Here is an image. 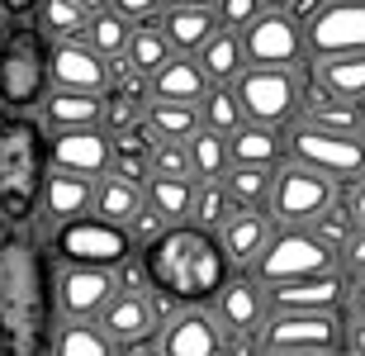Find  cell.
<instances>
[{"label": "cell", "mask_w": 365, "mask_h": 356, "mask_svg": "<svg viewBox=\"0 0 365 356\" xmlns=\"http://www.w3.org/2000/svg\"><path fill=\"white\" fill-rule=\"evenodd\" d=\"M48 86L53 91H81V96H105L109 62L95 57L86 43H57V48H48Z\"/></svg>", "instance_id": "d6986e66"}, {"label": "cell", "mask_w": 365, "mask_h": 356, "mask_svg": "<svg viewBox=\"0 0 365 356\" xmlns=\"http://www.w3.org/2000/svg\"><path fill=\"white\" fill-rule=\"evenodd\" d=\"M361 114L365 105H346V100H332L323 91H304V110H299V123L309 128H323V133H346V138H361Z\"/></svg>", "instance_id": "4316f807"}, {"label": "cell", "mask_w": 365, "mask_h": 356, "mask_svg": "<svg viewBox=\"0 0 365 356\" xmlns=\"http://www.w3.org/2000/svg\"><path fill=\"white\" fill-rule=\"evenodd\" d=\"M100 110L105 96H81V91H48L38 105V123L53 133H76V128H100Z\"/></svg>", "instance_id": "603a6c76"}, {"label": "cell", "mask_w": 365, "mask_h": 356, "mask_svg": "<svg viewBox=\"0 0 365 356\" xmlns=\"http://www.w3.org/2000/svg\"><path fill=\"white\" fill-rule=\"evenodd\" d=\"M152 176L190 180V152H185V143H157V148H152Z\"/></svg>", "instance_id": "b9f144b4"}, {"label": "cell", "mask_w": 365, "mask_h": 356, "mask_svg": "<svg viewBox=\"0 0 365 356\" xmlns=\"http://www.w3.org/2000/svg\"><path fill=\"white\" fill-rule=\"evenodd\" d=\"M48 252H53V261H67V266H100V271H114L119 261L133 257L128 233L114 228V223H105V219H95V214L67 223V228H57V233L48 238Z\"/></svg>", "instance_id": "9c48e42d"}, {"label": "cell", "mask_w": 365, "mask_h": 356, "mask_svg": "<svg viewBox=\"0 0 365 356\" xmlns=\"http://www.w3.org/2000/svg\"><path fill=\"white\" fill-rule=\"evenodd\" d=\"M123 233H128V247H133V252H148L152 243H162V238H166V223L157 219L148 205H143L133 219H128V228H123Z\"/></svg>", "instance_id": "7bdbcfd3"}, {"label": "cell", "mask_w": 365, "mask_h": 356, "mask_svg": "<svg viewBox=\"0 0 365 356\" xmlns=\"http://www.w3.org/2000/svg\"><path fill=\"white\" fill-rule=\"evenodd\" d=\"M242 105H237V96H232V86H209L200 100V128H209V133L218 138H232L237 128H242Z\"/></svg>", "instance_id": "8d00e7d4"}, {"label": "cell", "mask_w": 365, "mask_h": 356, "mask_svg": "<svg viewBox=\"0 0 365 356\" xmlns=\"http://www.w3.org/2000/svg\"><path fill=\"white\" fill-rule=\"evenodd\" d=\"M304 233H309V238H313V243H318V247H327L332 257H341V247L351 243L356 223L346 219V214H341L337 205H327L323 214H318V219H309V223H304Z\"/></svg>", "instance_id": "ab89813d"}, {"label": "cell", "mask_w": 365, "mask_h": 356, "mask_svg": "<svg viewBox=\"0 0 365 356\" xmlns=\"http://www.w3.org/2000/svg\"><path fill=\"white\" fill-rule=\"evenodd\" d=\"M304 91H309V67L304 71H266V67H247L232 86V96L242 105L247 123H266V128H289L299 123L304 110Z\"/></svg>", "instance_id": "5b68a950"}, {"label": "cell", "mask_w": 365, "mask_h": 356, "mask_svg": "<svg viewBox=\"0 0 365 356\" xmlns=\"http://www.w3.org/2000/svg\"><path fill=\"white\" fill-rule=\"evenodd\" d=\"M284 162L309 166L332 185H351V180H365V143L346 133H323L309 123H289L284 128Z\"/></svg>", "instance_id": "8992f818"}, {"label": "cell", "mask_w": 365, "mask_h": 356, "mask_svg": "<svg viewBox=\"0 0 365 356\" xmlns=\"http://www.w3.org/2000/svg\"><path fill=\"white\" fill-rule=\"evenodd\" d=\"M337 271H341V280H346V285H356V280L365 275V228H356V233H351V243L341 247Z\"/></svg>", "instance_id": "f6af8a7d"}, {"label": "cell", "mask_w": 365, "mask_h": 356, "mask_svg": "<svg viewBox=\"0 0 365 356\" xmlns=\"http://www.w3.org/2000/svg\"><path fill=\"white\" fill-rule=\"evenodd\" d=\"M148 266V285L166 300H176L180 309H209L214 295L228 285V257L218 252L214 233L200 228H166L162 243H152L148 252H138Z\"/></svg>", "instance_id": "7a4b0ae2"}, {"label": "cell", "mask_w": 365, "mask_h": 356, "mask_svg": "<svg viewBox=\"0 0 365 356\" xmlns=\"http://www.w3.org/2000/svg\"><path fill=\"white\" fill-rule=\"evenodd\" d=\"M209 314L218 318V328L228 337H257L266 328V318H271V290L261 285L252 271H232L228 285L214 295Z\"/></svg>", "instance_id": "5bb4252c"}, {"label": "cell", "mask_w": 365, "mask_h": 356, "mask_svg": "<svg viewBox=\"0 0 365 356\" xmlns=\"http://www.w3.org/2000/svg\"><path fill=\"white\" fill-rule=\"evenodd\" d=\"M91 205H95V180L67 176V171H53V166H48V180H43V195H38V214H34V223H43L38 228L43 243H48L57 228L86 219Z\"/></svg>", "instance_id": "9a60e30c"}, {"label": "cell", "mask_w": 365, "mask_h": 356, "mask_svg": "<svg viewBox=\"0 0 365 356\" xmlns=\"http://www.w3.org/2000/svg\"><path fill=\"white\" fill-rule=\"evenodd\" d=\"M109 10L119 14V19H128L133 29H157V19H162V0H109Z\"/></svg>", "instance_id": "ee69618b"}, {"label": "cell", "mask_w": 365, "mask_h": 356, "mask_svg": "<svg viewBox=\"0 0 365 356\" xmlns=\"http://www.w3.org/2000/svg\"><path fill=\"white\" fill-rule=\"evenodd\" d=\"M346 318H365V275L346 285Z\"/></svg>", "instance_id": "f907efd6"}, {"label": "cell", "mask_w": 365, "mask_h": 356, "mask_svg": "<svg viewBox=\"0 0 365 356\" xmlns=\"http://www.w3.org/2000/svg\"><path fill=\"white\" fill-rule=\"evenodd\" d=\"M166 10H214V0H162Z\"/></svg>", "instance_id": "816d5d0a"}, {"label": "cell", "mask_w": 365, "mask_h": 356, "mask_svg": "<svg viewBox=\"0 0 365 356\" xmlns=\"http://www.w3.org/2000/svg\"><path fill=\"white\" fill-rule=\"evenodd\" d=\"M323 5H327V0H294V5H289V10H284V14H289V19H294L299 29H309L313 19L323 14Z\"/></svg>", "instance_id": "7dc6e473"}, {"label": "cell", "mask_w": 365, "mask_h": 356, "mask_svg": "<svg viewBox=\"0 0 365 356\" xmlns=\"http://www.w3.org/2000/svg\"><path fill=\"white\" fill-rule=\"evenodd\" d=\"M327 271H337V257L327 247H318L304 228H275V238L252 266V275L266 290L299 285V280H313V275H327Z\"/></svg>", "instance_id": "ba28073f"}, {"label": "cell", "mask_w": 365, "mask_h": 356, "mask_svg": "<svg viewBox=\"0 0 365 356\" xmlns=\"http://www.w3.org/2000/svg\"><path fill=\"white\" fill-rule=\"evenodd\" d=\"M48 356H119L100 323H57Z\"/></svg>", "instance_id": "e575fe53"}, {"label": "cell", "mask_w": 365, "mask_h": 356, "mask_svg": "<svg viewBox=\"0 0 365 356\" xmlns=\"http://www.w3.org/2000/svg\"><path fill=\"white\" fill-rule=\"evenodd\" d=\"M332 195H337V185L327 176H318V171H309V166H299V162H284L280 171H275L266 219H271L275 228H304L309 219H318V214L332 205Z\"/></svg>", "instance_id": "8fae6325"}, {"label": "cell", "mask_w": 365, "mask_h": 356, "mask_svg": "<svg viewBox=\"0 0 365 356\" xmlns=\"http://www.w3.org/2000/svg\"><path fill=\"white\" fill-rule=\"evenodd\" d=\"M114 295H119L114 271L53 261V309H57V323H100V314L109 309Z\"/></svg>", "instance_id": "30bf717a"}, {"label": "cell", "mask_w": 365, "mask_h": 356, "mask_svg": "<svg viewBox=\"0 0 365 356\" xmlns=\"http://www.w3.org/2000/svg\"><path fill=\"white\" fill-rule=\"evenodd\" d=\"M86 19H91V14H86L81 5H71V0H38V10H34L29 24L38 29V39L48 43V48H57V43H81Z\"/></svg>", "instance_id": "f1b7e54d"}, {"label": "cell", "mask_w": 365, "mask_h": 356, "mask_svg": "<svg viewBox=\"0 0 365 356\" xmlns=\"http://www.w3.org/2000/svg\"><path fill=\"white\" fill-rule=\"evenodd\" d=\"M271 314H346V280L341 271H327L299 285H280L271 290Z\"/></svg>", "instance_id": "44dd1931"}, {"label": "cell", "mask_w": 365, "mask_h": 356, "mask_svg": "<svg viewBox=\"0 0 365 356\" xmlns=\"http://www.w3.org/2000/svg\"><path fill=\"white\" fill-rule=\"evenodd\" d=\"M309 86L346 105H365V57H327L309 62Z\"/></svg>", "instance_id": "484cf974"}, {"label": "cell", "mask_w": 365, "mask_h": 356, "mask_svg": "<svg viewBox=\"0 0 365 356\" xmlns=\"http://www.w3.org/2000/svg\"><path fill=\"white\" fill-rule=\"evenodd\" d=\"M57 328L53 261L43 233L5 228L0 238V356H48Z\"/></svg>", "instance_id": "6da1fadb"}, {"label": "cell", "mask_w": 365, "mask_h": 356, "mask_svg": "<svg viewBox=\"0 0 365 356\" xmlns=\"http://www.w3.org/2000/svg\"><path fill=\"white\" fill-rule=\"evenodd\" d=\"M5 34H10V19H0V48H5Z\"/></svg>", "instance_id": "11a10c76"}, {"label": "cell", "mask_w": 365, "mask_h": 356, "mask_svg": "<svg viewBox=\"0 0 365 356\" xmlns=\"http://www.w3.org/2000/svg\"><path fill=\"white\" fill-rule=\"evenodd\" d=\"M128 39H133V24L128 19H119L114 10H100V14H91L86 19V34H81V43L91 48L95 57H123L128 53Z\"/></svg>", "instance_id": "d590c367"}, {"label": "cell", "mask_w": 365, "mask_h": 356, "mask_svg": "<svg viewBox=\"0 0 365 356\" xmlns=\"http://www.w3.org/2000/svg\"><path fill=\"white\" fill-rule=\"evenodd\" d=\"M346 356H365V318H346V342H341Z\"/></svg>", "instance_id": "c3c4849f"}, {"label": "cell", "mask_w": 365, "mask_h": 356, "mask_svg": "<svg viewBox=\"0 0 365 356\" xmlns=\"http://www.w3.org/2000/svg\"><path fill=\"white\" fill-rule=\"evenodd\" d=\"M271 185H275V171H257V166H232L228 176H223L228 205L257 209V214H266V205H271Z\"/></svg>", "instance_id": "836d02e7"}, {"label": "cell", "mask_w": 365, "mask_h": 356, "mask_svg": "<svg viewBox=\"0 0 365 356\" xmlns=\"http://www.w3.org/2000/svg\"><path fill=\"white\" fill-rule=\"evenodd\" d=\"M148 133H152V148L157 143H190L200 133V110L195 105H148Z\"/></svg>", "instance_id": "d6a6232c"}, {"label": "cell", "mask_w": 365, "mask_h": 356, "mask_svg": "<svg viewBox=\"0 0 365 356\" xmlns=\"http://www.w3.org/2000/svg\"><path fill=\"white\" fill-rule=\"evenodd\" d=\"M185 152H190V180H195V185H204V180H223L232 171L228 138L209 133V128H200V133L190 138Z\"/></svg>", "instance_id": "4dcf8cb0"}, {"label": "cell", "mask_w": 365, "mask_h": 356, "mask_svg": "<svg viewBox=\"0 0 365 356\" xmlns=\"http://www.w3.org/2000/svg\"><path fill=\"white\" fill-rule=\"evenodd\" d=\"M5 228H10V223H5V219H0V238H5Z\"/></svg>", "instance_id": "6f0895ef"}, {"label": "cell", "mask_w": 365, "mask_h": 356, "mask_svg": "<svg viewBox=\"0 0 365 356\" xmlns=\"http://www.w3.org/2000/svg\"><path fill=\"white\" fill-rule=\"evenodd\" d=\"M123 57H128V62H133V71L148 81L152 71H162L176 53L166 48V39L157 34V29H133V39H128V53H123Z\"/></svg>", "instance_id": "f35d334b"}, {"label": "cell", "mask_w": 365, "mask_h": 356, "mask_svg": "<svg viewBox=\"0 0 365 356\" xmlns=\"http://www.w3.org/2000/svg\"><path fill=\"white\" fill-rule=\"evenodd\" d=\"M138 209H143V190H138V185H123V180H114V176L95 180V205H91L95 219L114 223V228H128V219H133Z\"/></svg>", "instance_id": "1f68e13d"}, {"label": "cell", "mask_w": 365, "mask_h": 356, "mask_svg": "<svg viewBox=\"0 0 365 356\" xmlns=\"http://www.w3.org/2000/svg\"><path fill=\"white\" fill-rule=\"evenodd\" d=\"M257 342L261 356H337L346 342V314H271Z\"/></svg>", "instance_id": "52a82bcc"}, {"label": "cell", "mask_w": 365, "mask_h": 356, "mask_svg": "<svg viewBox=\"0 0 365 356\" xmlns=\"http://www.w3.org/2000/svg\"><path fill=\"white\" fill-rule=\"evenodd\" d=\"M195 67H200L204 86H237V76L247 71V57H242L237 34H218V39L195 57Z\"/></svg>", "instance_id": "f546056e"}, {"label": "cell", "mask_w": 365, "mask_h": 356, "mask_svg": "<svg viewBox=\"0 0 365 356\" xmlns=\"http://www.w3.org/2000/svg\"><path fill=\"white\" fill-rule=\"evenodd\" d=\"M143 205L166 223V228H185L190 205H195V180H171V176H152L143 185Z\"/></svg>", "instance_id": "83f0119b"}, {"label": "cell", "mask_w": 365, "mask_h": 356, "mask_svg": "<svg viewBox=\"0 0 365 356\" xmlns=\"http://www.w3.org/2000/svg\"><path fill=\"white\" fill-rule=\"evenodd\" d=\"M48 91V43L29 19L10 24L0 48V114H38Z\"/></svg>", "instance_id": "277c9868"}, {"label": "cell", "mask_w": 365, "mask_h": 356, "mask_svg": "<svg viewBox=\"0 0 365 356\" xmlns=\"http://www.w3.org/2000/svg\"><path fill=\"white\" fill-rule=\"evenodd\" d=\"M332 205L346 214V219L356 223V228H365V180H351V185H337V195H332Z\"/></svg>", "instance_id": "bcb514c9"}, {"label": "cell", "mask_w": 365, "mask_h": 356, "mask_svg": "<svg viewBox=\"0 0 365 356\" xmlns=\"http://www.w3.org/2000/svg\"><path fill=\"white\" fill-rule=\"evenodd\" d=\"M100 328H105V337L114 342V352H133V347L157 342L162 323L152 314L148 290H143V295H138V290H119V295L109 300V309L100 314Z\"/></svg>", "instance_id": "ac0fdd59"}, {"label": "cell", "mask_w": 365, "mask_h": 356, "mask_svg": "<svg viewBox=\"0 0 365 356\" xmlns=\"http://www.w3.org/2000/svg\"><path fill=\"white\" fill-rule=\"evenodd\" d=\"M289 5H294V0H261V10H266V14H284Z\"/></svg>", "instance_id": "f5cc1de1"}, {"label": "cell", "mask_w": 365, "mask_h": 356, "mask_svg": "<svg viewBox=\"0 0 365 356\" xmlns=\"http://www.w3.org/2000/svg\"><path fill=\"white\" fill-rule=\"evenodd\" d=\"M271 238H275V223L266 214H257V209H232L228 219H223V228L214 233V243L228 257L232 271H252Z\"/></svg>", "instance_id": "ffe728a7"}, {"label": "cell", "mask_w": 365, "mask_h": 356, "mask_svg": "<svg viewBox=\"0 0 365 356\" xmlns=\"http://www.w3.org/2000/svg\"><path fill=\"white\" fill-rule=\"evenodd\" d=\"M214 19L223 34H242L247 24L261 19V0H214Z\"/></svg>", "instance_id": "60d3db41"}, {"label": "cell", "mask_w": 365, "mask_h": 356, "mask_svg": "<svg viewBox=\"0 0 365 356\" xmlns=\"http://www.w3.org/2000/svg\"><path fill=\"white\" fill-rule=\"evenodd\" d=\"M48 180V128L38 114H0V219L29 228Z\"/></svg>", "instance_id": "3957f363"}, {"label": "cell", "mask_w": 365, "mask_h": 356, "mask_svg": "<svg viewBox=\"0 0 365 356\" xmlns=\"http://www.w3.org/2000/svg\"><path fill=\"white\" fill-rule=\"evenodd\" d=\"M204 91H209V86H204L195 57H171L162 71H152V76H148L152 105H195V110H200Z\"/></svg>", "instance_id": "cb8c5ba5"}, {"label": "cell", "mask_w": 365, "mask_h": 356, "mask_svg": "<svg viewBox=\"0 0 365 356\" xmlns=\"http://www.w3.org/2000/svg\"><path fill=\"white\" fill-rule=\"evenodd\" d=\"M309 62L327 57H365V0H327L323 14L304 29Z\"/></svg>", "instance_id": "4fadbf2b"}, {"label": "cell", "mask_w": 365, "mask_h": 356, "mask_svg": "<svg viewBox=\"0 0 365 356\" xmlns=\"http://www.w3.org/2000/svg\"><path fill=\"white\" fill-rule=\"evenodd\" d=\"M337 356H346V352H337Z\"/></svg>", "instance_id": "680465c9"}, {"label": "cell", "mask_w": 365, "mask_h": 356, "mask_svg": "<svg viewBox=\"0 0 365 356\" xmlns=\"http://www.w3.org/2000/svg\"><path fill=\"white\" fill-rule=\"evenodd\" d=\"M0 19H5V14H0Z\"/></svg>", "instance_id": "91938a15"}, {"label": "cell", "mask_w": 365, "mask_h": 356, "mask_svg": "<svg viewBox=\"0 0 365 356\" xmlns=\"http://www.w3.org/2000/svg\"><path fill=\"white\" fill-rule=\"evenodd\" d=\"M114 162V148H109L105 128H76V133H53L48 138V166L53 171H67V176L81 180H100Z\"/></svg>", "instance_id": "2e32d148"}, {"label": "cell", "mask_w": 365, "mask_h": 356, "mask_svg": "<svg viewBox=\"0 0 365 356\" xmlns=\"http://www.w3.org/2000/svg\"><path fill=\"white\" fill-rule=\"evenodd\" d=\"M71 5H81L86 14H100V10H109V0H71Z\"/></svg>", "instance_id": "db71d44e"}, {"label": "cell", "mask_w": 365, "mask_h": 356, "mask_svg": "<svg viewBox=\"0 0 365 356\" xmlns=\"http://www.w3.org/2000/svg\"><path fill=\"white\" fill-rule=\"evenodd\" d=\"M232 166H257V171H280L284 166V133L266 128V123H242L228 138Z\"/></svg>", "instance_id": "d4e9b609"}, {"label": "cell", "mask_w": 365, "mask_h": 356, "mask_svg": "<svg viewBox=\"0 0 365 356\" xmlns=\"http://www.w3.org/2000/svg\"><path fill=\"white\" fill-rule=\"evenodd\" d=\"M157 34L166 39V48H171L176 57H200L223 29H218L214 10H162Z\"/></svg>", "instance_id": "7402d4cb"}, {"label": "cell", "mask_w": 365, "mask_h": 356, "mask_svg": "<svg viewBox=\"0 0 365 356\" xmlns=\"http://www.w3.org/2000/svg\"><path fill=\"white\" fill-rule=\"evenodd\" d=\"M242 43L247 67H266V71H304L309 67V43H304V29L289 19V14H266L261 10L257 24H247L237 34Z\"/></svg>", "instance_id": "7c38bea8"}, {"label": "cell", "mask_w": 365, "mask_h": 356, "mask_svg": "<svg viewBox=\"0 0 365 356\" xmlns=\"http://www.w3.org/2000/svg\"><path fill=\"white\" fill-rule=\"evenodd\" d=\"M34 10H38V0H0V14H5L10 24H24V19H34Z\"/></svg>", "instance_id": "681fc988"}, {"label": "cell", "mask_w": 365, "mask_h": 356, "mask_svg": "<svg viewBox=\"0 0 365 356\" xmlns=\"http://www.w3.org/2000/svg\"><path fill=\"white\" fill-rule=\"evenodd\" d=\"M223 352H228V332L218 328V318L209 309H180L157 332V356H223Z\"/></svg>", "instance_id": "e0dca14e"}, {"label": "cell", "mask_w": 365, "mask_h": 356, "mask_svg": "<svg viewBox=\"0 0 365 356\" xmlns=\"http://www.w3.org/2000/svg\"><path fill=\"white\" fill-rule=\"evenodd\" d=\"M228 214H232V205H228V190H223V180H204V185H195L190 228H200V233H218Z\"/></svg>", "instance_id": "74e56055"}, {"label": "cell", "mask_w": 365, "mask_h": 356, "mask_svg": "<svg viewBox=\"0 0 365 356\" xmlns=\"http://www.w3.org/2000/svg\"><path fill=\"white\" fill-rule=\"evenodd\" d=\"M361 143H365V114H361Z\"/></svg>", "instance_id": "9f6ffc18"}]
</instances>
